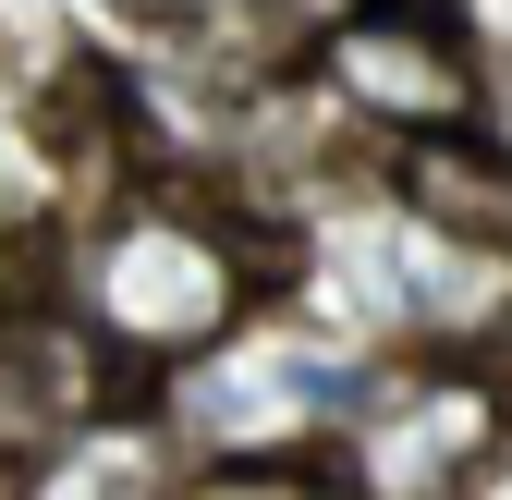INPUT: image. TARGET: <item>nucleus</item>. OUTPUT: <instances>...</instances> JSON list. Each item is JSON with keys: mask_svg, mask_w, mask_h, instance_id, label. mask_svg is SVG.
Instances as JSON below:
<instances>
[{"mask_svg": "<svg viewBox=\"0 0 512 500\" xmlns=\"http://www.w3.org/2000/svg\"><path fill=\"white\" fill-rule=\"evenodd\" d=\"M281 500H366V488H354V476H293Z\"/></svg>", "mask_w": 512, "mask_h": 500, "instance_id": "obj_8", "label": "nucleus"}, {"mask_svg": "<svg viewBox=\"0 0 512 500\" xmlns=\"http://www.w3.org/2000/svg\"><path fill=\"white\" fill-rule=\"evenodd\" d=\"M500 452V391L476 366H415L378 379V403L342 427V476L366 500H464V476Z\"/></svg>", "mask_w": 512, "mask_h": 500, "instance_id": "obj_3", "label": "nucleus"}, {"mask_svg": "<svg viewBox=\"0 0 512 500\" xmlns=\"http://www.w3.org/2000/svg\"><path fill=\"white\" fill-rule=\"evenodd\" d=\"M391 208L452 244H512V147L500 135H415L391 147Z\"/></svg>", "mask_w": 512, "mask_h": 500, "instance_id": "obj_5", "label": "nucleus"}, {"mask_svg": "<svg viewBox=\"0 0 512 500\" xmlns=\"http://www.w3.org/2000/svg\"><path fill=\"white\" fill-rule=\"evenodd\" d=\"M317 86L330 110H354L378 147L415 135H488V61L439 0H354L317 25Z\"/></svg>", "mask_w": 512, "mask_h": 500, "instance_id": "obj_2", "label": "nucleus"}, {"mask_svg": "<svg viewBox=\"0 0 512 500\" xmlns=\"http://www.w3.org/2000/svg\"><path fill=\"white\" fill-rule=\"evenodd\" d=\"M488 135L512 147V61H500V74H488Z\"/></svg>", "mask_w": 512, "mask_h": 500, "instance_id": "obj_7", "label": "nucleus"}, {"mask_svg": "<svg viewBox=\"0 0 512 500\" xmlns=\"http://www.w3.org/2000/svg\"><path fill=\"white\" fill-rule=\"evenodd\" d=\"M183 440L159 427V403H110L86 440H61L37 476H25V500H183Z\"/></svg>", "mask_w": 512, "mask_h": 500, "instance_id": "obj_6", "label": "nucleus"}, {"mask_svg": "<svg viewBox=\"0 0 512 500\" xmlns=\"http://www.w3.org/2000/svg\"><path fill=\"white\" fill-rule=\"evenodd\" d=\"M110 379H135L61 293L37 305H0V476H37L61 440H86V427L110 415Z\"/></svg>", "mask_w": 512, "mask_h": 500, "instance_id": "obj_4", "label": "nucleus"}, {"mask_svg": "<svg viewBox=\"0 0 512 500\" xmlns=\"http://www.w3.org/2000/svg\"><path fill=\"white\" fill-rule=\"evenodd\" d=\"M61 305H74L135 379H159V366L208 354V342H232L256 318V244L220 208H196V196H110L74 232Z\"/></svg>", "mask_w": 512, "mask_h": 500, "instance_id": "obj_1", "label": "nucleus"}]
</instances>
